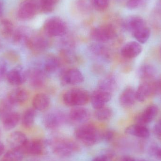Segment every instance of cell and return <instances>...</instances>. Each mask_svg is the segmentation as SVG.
<instances>
[{
	"instance_id": "obj_1",
	"label": "cell",
	"mask_w": 161,
	"mask_h": 161,
	"mask_svg": "<svg viewBox=\"0 0 161 161\" xmlns=\"http://www.w3.org/2000/svg\"><path fill=\"white\" fill-rule=\"evenodd\" d=\"M53 153L61 158L71 157L80 150L79 145L75 141L65 138H57L48 142Z\"/></svg>"
},
{
	"instance_id": "obj_2",
	"label": "cell",
	"mask_w": 161,
	"mask_h": 161,
	"mask_svg": "<svg viewBox=\"0 0 161 161\" xmlns=\"http://www.w3.org/2000/svg\"><path fill=\"white\" fill-rule=\"evenodd\" d=\"M75 136L78 142L87 147L93 146L101 140V133L93 125L86 124L77 128Z\"/></svg>"
},
{
	"instance_id": "obj_3",
	"label": "cell",
	"mask_w": 161,
	"mask_h": 161,
	"mask_svg": "<svg viewBox=\"0 0 161 161\" xmlns=\"http://www.w3.org/2000/svg\"><path fill=\"white\" fill-rule=\"evenodd\" d=\"M43 29L45 33L50 36H61L66 34L67 26L61 18L53 17L45 21Z\"/></svg>"
},
{
	"instance_id": "obj_4",
	"label": "cell",
	"mask_w": 161,
	"mask_h": 161,
	"mask_svg": "<svg viewBox=\"0 0 161 161\" xmlns=\"http://www.w3.org/2000/svg\"><path fill=\"white\" fill-rule=\"evenodd\" d=\"M89 95L87 92L81 89L69 90L63 96L64 103L69 106H83L89 101Z\"/></svg>"
},
{
	"instance_id": "obj_5",
	"label": "cell",
	"mask_w": 161,
	"mask_h": 161,
	"mask_svg": "<svg viewBox=\"0 0 161 161\" xmlns=\"http://www.w3.org/2000/svg\"><path fill=\"white\" fill-rule=\"evenodd\" d=\"M116 30L113 25L106 24L100 25L92 29L91 37L98 42H106L115 37Z\"/></svg>"
},
{
	"instance_id": "obj_6",
	"label": "cell",
	"mask_w": 161,
	"mask_h": 161,
	"mask_svg": "<svg viewBox=\"0 0 161 161\" xmlns=\"http://www.w3.org/2000/svg\"><path fill=\"white\" fill-rule=\"evenodd\" d=\"M38 3L36 0H25L19 6L18 17L23 21L29 20L33 19L39 11Z\"/></svg>"
},
{
	"instance_id": "obj_7",
	"label": "cell",
	"mask_w": 161,
	"mask_h": 161,
	"mask_svg": "<svg viewBox=\"0 0 161 161\" xmlns=\"http://www.w3.org/2000/svg\"><path fill=\"white\" fill-rule=\"evenodd\" d=\"M48 144V142L43 140H28L21 150L24 154L25 153L31 156H40L45 153L46 146Z\"/></svg>"
},
{
	"instance_id": "obj_8",
	"label": "cell",
	"mask_w": 161,
	"mask_h": 161,
	"mask_svg": "<svg viewBox=\"0 0 161 161\" xmlns=\"http://www.w3.org/2000/svg\"><path fill=\"white\" fill-rule=\"evenodd\" d=\"M158 108L156 105H151L147 107L135 118L136 124L146 126L151 123L156 117Z\"/></svg>"
},
{
	"instance_id": "obj_9",
	"label": "cell",
	"mask_w": 161,
	"mask_h": 161,
	"mask_svg": "<svg viewBox=\"0 0 161 161\" xmlns=\"http://www.w3.org/2000/svg\"><path fill=\"white\" fill-rule=\"evenodd\" d=\"M28 77V72L22 67H18L9 71L7 79L10 84L19 85L24 83Z\"/></svg>"
},
{
	"instance_id": "obj_10",
	"label": "cell",
	"mask_w": 161,
	"mask_h": 161,
	"mask_svg": "<svg viewBox=\"0 0 161 161\" xmlns=\"http://www.w3.org/2000/svg\"><path fill=\"white\" fill-rule=\"evenodd\" d=\"M111 95L109 92L98 89L92 94V104L96 110L101 108L105 106V104L110 100Z\"/></svg>"
},
{
	"instance_id": "obj_11",
	"label": "cell",
	"mask_w": 161,
	"mask_h": 161,
	"mask_svg": "<svg viewBox=\"0 0 161 161\" xmlns=\"http://www.w3.org/2000/svg\"><path fill=\"white\" fill-rule=\"evenodd\" d=\"M7 143L11 149L22 150L28 141L26 135L21 131L11 133L7 138Z\"/></svg>"
},
{
	"instance_id": "obj_12",
	"label": "cell",
	"mask_w": 161,
	"mask_h": 161,
	"mask_svg": "<svg viewBox=\"0 0 161 161\" xmlns=\"http://www.w3.org/2000/svg\"><path fill=\"white\" fill-rule=\"evenodd\" d=\"M142 46L139 42L132 41L124 45L121 50V54L124 57L132 58L136 57L142 52Z\"/></svg>"
},
{
	"instance_id": "obj_13",
	"label": "cell",
	"mask_w": 161,
	"mask_h": 161,
	"mask_svg": "<svg viewBox=\"0 0 161 161\" xmlns=\"http://www.w3.org/2000/svg\"><path fill=\"white\" fill-rule=\"evenodd\" d=\"M83 76L80 71L76 69H71L66 71L62 76V82L65 84L75 85L81 83Z\"/></svg>"
},
{
	"instance_id": "obj_14",
	"label": "cell",
	"mask_w": 161,
	"mask_h": 161,
	"mask_svg": "<svg viewBox=\"0 0 161 161\" xmlns=\"http://www.w3.org/2000/svg\"><path fill=\"white\" fill-rule=\"evenodd\" d=\"M27 47L35 51H41L44 50L48 46L47 41L43 37L40 36H32L25 42Z\"/></svg>"
},
{
	"instance_id": "obj_15",
	"label": "cell",
	"mask_w": 161,
	"mask_h": 161,
	"mask_svg": "<svg viewBox=\"0 0 161 161\" xmlns=\"http://www.w3.org/2000/svg\"><path fill=\"white\" fill-rule=\"evenodd\" d=\"M136 100V91L131 87L126 88L119 98L120 104L125 108L132 107Z\"/></svg>"
},
{
	"instance_id": "obj_16",
	"label": "cell",
	"mask_w": 161,
	"mask_h": 161,
	"mask_svg": "<svg viewBox=\"0 0 161 161\" xmlns=\"http://www.w3.org/2000/svg\"><path fill=\"white\" fill-rule=\"evenodd\" d=\"M125 132L129 135L142 139H147L150 135L149 130L146 126L137 124L127 127Z\"/></svg>"
},
{
	"instance_id": "obj_17",
	"label": "cell",
	"mask_w": 161,
	"mask_h": 161,
	"mask_svg": "<svg viewBox=\"0 0 161 161\" xmlns=\"http://www.w3.org/2000/svg\"><path fill=\"white\" fill-rule=\"evenodd\" d=\"M63 121V118L61 114L58 113H50L44 117L43 124L47 128L53 130L58 128Z\"/></svg>"
},
{
	"instance_id": "obj_18",
	"label": "cell",
	"mask_w": 161,
	"mask_h": 161,
	"mask_svg": "<svg viewBox=\"0 0 161 161\" xmlns=\"http://www.w3.org/2000/svg\"><path fill=\"white\" fill-rule=\"evenodd\" d=\"M7 97L14 106L24 103L28 98V94L25 90L19 88L12 90Z\"/></svg>"
},
{
	"instance_id": "obj_19",
	"label": "cell",
	"mask_w": 161,
	"mask_h": 161,
	"mask_svg": "<svg viewBox=\"0 0 161 161\" xmlns=\"http://www.w3.org/2000/svg\"><path fill=\"white\" fill-rule=\"evenodd\" d=\"M69 117L73 122L83 123L88 120L90 117V113L88 110L84 108H75L71 111Z\"/></svg>"
},
{
	"instance_id": "obj_20",
	"label": "cell",
	"mask_w": 161,
	"mask_h": 161,
	"mask_svg": "<svg viewBox=\"0 0 161 161\" xmlns=\"http://www.w3.org/2000/svg\"><path fill=\"white\" fill-rule=\"evenodd\" d=\"M145 26H146V24L144 20L139 16L130 17L125 23V27L132 33Z\"/></svg>"
},
{
	"instance_id": "obj_21",
	"label": "cell",
	"mask_w": 161,
	"mask_h": 161,
	"mask_svg": "<svg viewBox=\"0 0 161 161\" xmlns=\"http://www.w3.org/2000/svg\"><path fill=\"white\" fill-rule=\"evenodd\" d=\"M153 92L151 83L144 82L141 84L136 91V99L140 102H143Z\"/></svg>"
},
{
	"instance_id": "obj_22",
	"label": "cell",
	"mask_w": 161,
	"mask_h": 161,
	"mask_svg": "<svg viewBox=\"0 0 161 161\" xmlns=\"http://www.w3.org/2000/svg\"><path fill=\"white\" fill-rule=\"evenodd\" d=\"M20 117L18 113L12 112L2 120L3 126L6 130L14 129L19 124Z\"/></svg>"
},
{
	"instance_id": "obj_23",
	"label": "cell",
	"mask_w": 161,
	"mask_h": 161,
	"mask_svg": "<svg viewBox=\"0 0 161 161\" xmlns=\"http://www.w3.org/2000/svg\"><path fill=\"white\" fill-rule=\"evenodd\" d=\"M50 103V98L45 94H37L33 98V106L35 109L38 110L46 109L49 107Z\"/></svg>"
},
{
	"instance_id": "obj_24",
	"label": "cell",
	"mask_w": 161,
	"mask_h": 161,
	"mask_svg": "<svg viewBox=\"0 0 161 161\" xmlns=\"http://www.w3.org/2000/svg\"><path fill=\"white\" fill-rule=\"evenodd\" d=\"M28 77L30 79V84L33 87L40 88L44 84V75L41 70L36 69L28 72Z\"/></svg>"
},
{
	"instance_id": "obj_25",
	"label": "cell",
	"mask_w": 161,
	"mask_h": 161,
	"mask_svg": "<svg viewBox=\"0 0 161 161\" xmlns=\"http://www.w3.org/2000/svg\"><path fill=\"white\" fill-rule=\"evenodd\" d=\"M31 36L30 29L28 27L20 26L13 34V41L16 43L24 42L25 43L26 41Z\"/></svg>"
},
{
	"instance_id": "obj_26",
	"label": "cell",
	"mask_w": 161,
	"mask_h": 161,
	"mask_svg": "<svg viewBox=\"0 0 161 161\" xmlns=\"http://www.w3.org/2000/svg\"><path fill=\"white\" fill-rule=\"evenodd\" d=\"M132 34L138 42L141 44H144L149 38L150 30L147 26H144L133 32Z\"/></svg>"
},
{
	"instance_id": "obj_27",
	"label": "cell",
	"mask_w": 161,
	"mask_h": 161,
	"mask_svg": "<svg viewBox=\"0 0 161 161\" xmlns=\"http://www.w3.org/2000/svg\"><path fill=\"white\" fill-rule=\"evenodd\" d=\"M0 32L3 37L6 38L10 37L14 34V26L9 20L4 19L0 23Z\"/></svg>"
},
{
	"instance_id": "obj_28",
	"label": "cell",
	"mask_w": 161,
	"mask_h": 161,
	"mask_svg": "<svg viewBox=\"0 0 161 161\" xmlns=\"http://www.w3.org/2000/svg\"><path fill=\"white\" fill-rule=\"evenodd\" d=\"M60 0H38L39 10L44 13L53 12Z\"/></svg>"
},
{
	"instance_id": "obj_29",
	"label": "cell",
	"mask_w": 161,
	"mask_h": 161,
	"mask_svg": "<svg viewBox=\"0 0 161 161\" xmlns=\"http://www.w3.org/2000/svg\"><path fill=\"white\" fill-rule=\"evenodd\" d=\"M156 74V70L153 66L150 65H143L139 70V75L140 78L145 80L153 78Z\"/></svg>"
},
{
	"instance_id": "obj_30",
	"label": "cell",
	"mask_w": 161,
	"mask_h": 161,
	"mask_svg": "<svg viewBox=\"0 0 161 161\" xmlns=\"http://www.w3.org/2000/svg\"><path fill=\"white\" fill-rule=\"evenodd\" d=\"M23 157L24 153L21 150L11 149L4 155L2 161H21Z\"/></svg>"
},
{
	"instance_id": "obj_31",
	"label": "cell",
	"mask_w": 161,
	"mask_h": 161,
	"mask_svg": "<svg viewBox=\"0 0 161 161\" xmlns=\"http://www.w3.org/2000/svg\"><path fill=\"white\" fill-rule=\"evenodd\" d=\"M36 114V112L33 109H29L25 111L22 118L23 125L26 128H31L35 122Z\"/></svg>"
},
{
	"instance_id": "obj_32",
	"label": "cell",
	"mask_w": 161,
	"mask_h": 161,
	"mask_svg": "<svg viewBox=\"0 0 161 161\" xmlns=\"http://www.w3.org/2000/svg\"><path fill=\"white\" fill-rule=\"evenodd\" d=\"M14 105L7 97L0 101V119L3 120L6 116L12 112Z\"/></svg>"
},
{
	"instance_id": "obj_33",
	"label": "cell",
	"mask_w": 161,
	"mask_h": 161,
	"mask_svg": "<svg viewBox=\"0 0 161 161\" xmlns=\"http://www.w3.org/2000/svg\"><path fill=\"white\" fill-rule=\"evenodd\" d=\"M112 111L110 108L104 106L101 108L96 110L95 113V117L100 121H107L111 117Z\"/></svg>"
},
{
	"instance_id": "obj_34",
	"label": "cell",
	"mask_w": 161,
	"mask_h": 161,
	"mask_svg": "<svg viewBox=\"0 0 161 161\" xmlns=\"http://www.w3.org/2000/svg\"><path fill=\"white\" fill-rule=\"evenodd\" d=\"M59 66L58 59L53 56H50L46 59L44 64V70L48 73H53L57 70Z\"/></svg>"
},
{
	"instance_id": "obj_35",
	"label": "cell",
	"mask_w": 161,
	"mask_h": 161,
	"mask_svg": "<svg viewBox=\"0 0 161 161\" xmlns=\"http://www.w3.org/2000/svg\"><path fill=\"white\" fill-rule=\"evenodd\" d=\"M115 85V82L114 79L111 77H108L100 81L99 89L109 92L114 89Z\"/></svg>"
},
{
	"instance_id": "obj_36",
	"label": "cell",
	"mask_w": 161,
	"mask_h": 161,
	"mask_svg": "<svg viewBox=\"0 0 161 161\" xmlns=\"http://www.w3.org/2000/svg\"><path fill=\"white\" fill-rule=\"evenodd\" d=\"M110 0H92L93 6L98 11H104L108 7Z\"/></svg>"
},
{
	"instance_id": "obj_37",
	"label": "cell",
	"mask_w": 161,
	"mask_h": 161,
	"mask_svg": "<svg viewBox=\"0 0 161 161\" xmlns=\"http://www.w3.org/2000/svg\"><path fill=\"white\" fill-rule=\"evenodd\" d=\"M152 92L154 94H161V79L151 83Z\"/></svg>"
},
{
	"instance_id": "obj_38",
	"label": "cell",
	"mask_w": 161,
	"mask_h": 161,
	"mask_svg": "<svg viewBox=\"0 0 161 161\" xmlns=\"http://www.w3.org/2000/svg\"><path fill=\"white\" fill-rule=\"evenodd\" d=\"M114 133L112 130H108L101 133V140L107 142H111L114 137Z\"/></svg>"
},
{
	"instance_id": "obj_39",
	"label": "cell",
	"mask_w": 161,
	"mask_h": 161,
	"mask_svg": "<svg viewBox=\"0 0 161 161\" xmlns=\"http://www.w3.org/2000/svg\"><path fill=\"white\" fill-rule=\"evenodd\" d=\"M142 0H128L126 3L127 7L130 9L137 8L141 4Z\"/></svg>"
},
{
	"instance_id": "obj_40",
	"label": "cell",
	"mask_w": 161,
	"mask_h": 161,
	"mask_svg": "<svg viewBox=\"0 0 161 161\" xmlns=\"http://www.w3.org/2000/svg\"><path fill=\"white\" fill-rule=\"evenodd\" d=\"M154 132L158 138L161 139V119L158 121L154 126Z\"/></svg>"
},
{
	"instance_id": "obj_41",
	"label": "cell",
	"mask_w": 161,
	"mask_h": 161,
	"mask_svg": "<svg viewBox=\"0 0 161 161\" xmlns=\"http://www.w3.org/2000/svg\"><path fill=\"white\" fill-rule=\"evenodd\" d=\"M151 153L158 159L161 160V148L158 146H153L151 147Z\"/></svg>"
},
{
	"instance_id": "obj_42",
	"label": "cell",
	"mask_w": 161,
	"mask_h": 161,
	"mask_svg": "<svg viewBox=\"0 0 161 161\" xmlns=\"http://www.w3.org/2000/svg\"><path fill=\"white\" fill-rule=\"evenodd\" d=\"M7 71V66L4 61H0V80L4 76Z\"/></svg>"
},
{
	"instance_id": "obj_43",
	"label": "cell",
	"mask_w": 161,
	"mask_h": 161,
	"mask_svg": "<svg viewBox=\"0 0 161 161\" xmlns=\"http://www.w3.org/2000/svg\"><path fill=\"white\" fill-rule=\"evenodd\" d=\"M92 161H109V158L106 155H101L95 157Z\"/></svg>"
},
{
	"instance_id": "obj_44",
	"label": "cell",
	"mask_w": 161,
	"mask_h": 161,
	"mask_svg": "<svg viewBox=\"0 0 161 161\" xmlns=\"http://www.w3.org/2000/svg\"><path fill=\"white\" fill-rule=\"evenodd\" d=\"M135 159L130 156H125L122 157L120 161H135Z\"/></svg>"
},
{
	"instance_id": "obj_45",
	"label": "cell",
	"mask_w": 161,
	"mask_h": 161,
	"mask_svg": "<svg viewBox=\"0 0 161 161\" xmlns=\"http://www.w3.org/2000/svg\"><path fill=\"white\" fill-rule=\"evenodd\" d=\"M5 147L3 144L0 141V157L3 155Z\"/></svg>"
},
{
	"instance_id": "obj_46",
	"label": "cell",
	"mask_w": 161,
	"mask_h": 161,
	"mask_svg": "<svg viewBox=\"0 0 161 161\" xmlns=\"http://www.w3.org/2000/svg\"><path fill=\"white\" fill-rule=\"evenodd\" d=\"M3 2L0 1V16L3 13Z\"/></svg>"
},
{
	"instance_id": "obj_47",
	"label": "cell",
	"mask_w": 161,
	"mask_h": 161,
	"mask_svg": "<svg viewBox=\"0 0 161 161\" xmlns=\"http://www.w3.org/2000/svg\"><path fill=\"white\" fill-rule=\"evenodd\" d=\"M135 161H146L142 159H138L135 160Z\"/></svg>"
}]
</instances>
